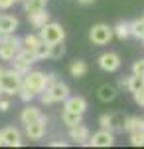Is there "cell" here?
<instances>
[{
  "mask_svg": "<svg viewBox=\"0 0 144 149\" xmlns=\"http://www.w3.org/2000/svg\"><path fill=\"white\" fill-rule=\"evenodd\" d=\"M14 2H16V0H0V10H8V8H12Z\"/></svg>",
  "mask_w": 144,
  "mask_h": 149,
  "instance_id": "e575fe53",
  "label": "cell"
},
{
  "mask_svg": "<svg viewBox=\"0 0 144 149\" xmlns=\"http://www.w3.org/2000/svg\"><path fill=\"white\" fill-rule=\"evenodd\" d=\"M0 84L4 88V93L14 95V93L20 92V88L24 86V74H20L18 70H8L4 72V76L0 78Z\"/></svg>",
  "mask_w": 144,
  "mask_h": 149,
  "instance_id": "7a4b0ae2",
  "label": "cell"
},
{
  "mask_svg": "<svg viewBox=\"0 0 144 149\" xmlns=\"http://www.w3.org/2000/svg\"><path fill=\"white\" fill-rule=\"evenodd\" d=\"M4 95V88H2V84H0V97Z\"/></svg>",
  "mask_w": 144,
  "mask_h": 149,
  "instance_id": "60d3db41",
  "label": "cell"
},
{
  "mask_svg": "<svg viewBox=\"0 0 144 149\" xmlns=\"http://www.w3.org/2000/svg\"><path fill=\"white\" fill-rule=\"evenodd\" d=\"M142 44H144V38H142Z\"/></svg>",
  "mask_w": 144,
  "mask_h": 149,
  "instance_id": "f6af8a7d",
  "label": "cell"
},
{
  "mask_svg": "<svg viewBox=\"0 0 144 149\" xmlns=\"http://www.w3.org/2000/svg\"><path fill=\"white\" fill-rule=\"evenodd\" d=\"M34 62H38V58L34 54L32 50H28V48H22L16 58L12 60V64H14V70H18L20 74H26V72H30V66H32Z\"/></svg>",
  "mask_w": 144,
  "mask_h": 149,
  "instance_id": "8992f818",
  "label": "cell"
},
{
  "mask_svg": "<svg viewBox=\"0 0 144 149\" xmlns=\"http://www.w3.org/2000/svg\"><path fill=\"white\" fill-rule=\"evenodd\" d=\"M112 143H115V133H112L111 129H103V127H101V131L93 133L85 145H93V147H111Z\"/></svg>",
  "mask_w": 144,
  "mask_h": 149,
  "instance_id": "52a82bcc",
  "label": "cell"
},
{
  "mask_svg": "<svg viewBox=\"0 0 144 149\" xmlns=\"http://www.w3.org/2000/svg\"><path fill=\"white\" fill-rule=\"evenodd\" d=\"M47 92L51 93L53 102H65L67 97H69V86L63 84V81H53V84L47 88Z\"/></svg>",
  "mask_w": 144,
  "mask_h": 149,
  "instance_id": "8fae6325",
  "label": "cell"
},
{
  "mask_svg": "<svg viewBox=\"0 0 144 149\" xmlns=\"http://www.w3.org/2000/svg\"><path fill=\"white\" fill-rule=\"evenodd\" d=\"M130 36L136 38V40H142L144 38V16L130 22Z\"/></svg>",
  "mask_w": 144,
  "mask_h": 149,
  "instance_id": "44dd1931",
  "label": "cell"
},
{
  "mask_svg": "<svg viewBox=\"0 0 144 149\" xmlns=\"http://www.w3.org/2000/svg\"><path fill=\"white\" fill-rule=\"evenodd\" d=\"M65 141H51V147H65Z\"/></svg>",
  "mask_w": 144,
  "mask_h": 149,
  "instance_id": "74e56055",
  "label": "cell"
},
{
  "mask_svg": "<svg viewBox=\"0 0 144 149\" xmlns=\"http://www.w3.org/2000/svg\"><path fill=\"white\" fill-rule=\"evenodd\" d=\"M24 86L30 88L34 93H42L47 90V74L40 72V70H30L24 74Z\"/></svg>",
  "mask_w": 144,
  "mask_h": 149,
  "instance_id": "3957f363",
  "label": "cell"
},
{
  "mask_svg": "<svg viewBox=\"0 0 144 149\" xmlns=\"http://www.w3.org/2000/svg\"><path fill=\"white\" fill-rule=\"evenodd\" d=\"M63 54H65V46H63V42H56V44H51V50H49V58H51V60H59Z\"/></svg>",
  "mask_w": 144,
  "mask_h": 149,
  "instance_id": "4316f807",
  "label": "cell"
},
{
  "mask_svg": "<svg viewBox=\"0 0 144 149\" xmlns=\"http://www.w3.org/2000/svg\"><path fill=\"white\" fill-rule=\"evenodd\" d=\"M18 95H20V100H22L24 103H30V102L34 100V97H36V93H34L32 90H30V88H26V86H22V88H20Z\"/></svg>",
  "mask_w": 144,
  "mask_h": 149,
  "instance_id": "f1b7e54d",
  "label": "cell"
},
{
  "mask_svg": "<svg viewBox=\"0 0 144 149\" xmlns=\"http://www.w3.org/2000/svg\"><path fill=\"white\" fill-rule=\"evenodd\" d=\"M115 38V28H111L109 24H95L89 30V40L95 46H107Z\"/></svg>",
  "mask_w": 144,
  "mask_h": 149,
  "instance_id": "6da1fadb",
  "label": "cell"
},
{
  "mask_svg": "<svg viewBox=\"0 0 144 149\" xmlns=\"http://www.w3.org/2000/svg\"><path fill=\"white\" fill-rule=\"evenodd\" d=\"M0 145H4V139H2V131H0Z\"/></svg>",
  "mask_w": 144,
  "mask_h": 149,
  "instance_id": "b9f144b4",
  "label": "cell"
},
{
  "mask_svg": "<svg viewBox=\"0 0 144 149\" xmlns=\"http://www.w3.org/2000/svg\"><path fill=\"white\" fill-rule=\"evenodd\" d=\"M124 131L126 133H134V131H140V117H126V125H124Z\"/></svg>",
  "mask_w": 144,
  "mask_h": 149,
  "instance_id": "d4e9b609",
  "label": "cell"
},
{
  "mask_svg": "<svg viewBox=\"0 0 144 149\" xmlns=\"http://www.w3.org/2000/svg\"><path fill=\"white\" fill-rule=\"evenodd\" d=\"M132 74H136V76H144V58L136 60V62L132 64Z\"/></svg>",
  "mask_w": 144,
  "mask_h": 149,
  "instance_id": "4dcf8cb0",
  "label": "cell"
},
{
  "mask_svg": "<svg viewBox=\"0 0 144 149\" xmlns=\"http://www.w3.org/2000/svg\"><path fill=\"white\" fill-rule=\"evenodd\" d=\"M99 125L103 127V129H111V113L99 115Z\"/></svg>",
  "mask_w": 144,
  "mask_h": 149,
  "instance_id": "1f68e13d",
  "label": "cell"
},
{
  "mask_svg": "<svg viewBox=\"0 0 144 149\" xmlns=\"http://www.w3.org/2000/svg\"><path fill=\"white\" fill-rule=\"evenodd\" d=\"M124 125H126V115L122 111L111 113V131L112 133H124Z\"/></svg>",
  "mask_w": 144,
  "mask_h": 149,
  "instance_id": "ac0fdd59",
  "label": "cell"
},
{
  "mask_svg": "<svg viewBox=\"0 0 144 149\" xmlns=\"http://www.w3.org/2000/svg\"><path fill=\"white\" fill-rule=\"evenodd\" d=\"M40 42H42V36L40 34H26L22 38V48H28V50L34 52V48L38 46Z\"/></svg>",
  "mask_w": 144,
  "mask_h": 149,
  "instance_id": "603a6c76",
  "label": "cell"
},
{
  "mask_svg": "<svg viewBox=\"0 0 144 149\" xmlns=\"http://www.w3.org/2000/svg\"><path fill=\"white\" fill-rule=\"evenodd\" d=\"M99 68L103 72H117V70L121 68V56L119 54H115V52H105V54H101L99 56Z\"/></svg>",
  "mask_w": 144,
  "mask_h": 149,
  "instance_id": "ba28073f",
  "label": "cell"
},
{
  "mask_svg": "<svg viewBox=\"0 0 144 149\" xmlns=\"http://www.w3.org/2000/svg\"><path fill=\"white\" fill-rule=\"evenodd\" d=\"M20 50H22V40L16 34H10L6 40L0 42V60L2 62H12Z\"/></svg>",
  "mask_w": 144,
  "mask_h": 149,
  "instance_id": "277c9868",
  "label": "cell"
},
{
  "mask_svg": "<svg viewBox=\"0 0 144 149\" xmlns=\"http://www.w3.org/2000/svg\"><path fill=\"white\" fill-rule=\"evenodd\" d=\"M40 36H42V40L47 42V44H56V42H63L65 40V30H63L61 24L47 22L45 26L40 28Z\"/></svg>",
  "mask_w": 144,
  "mask_h": 149,
  "instance_id": "5b68a950",
  "label": "cell"
},
{
  "mask_svg": "<svg viewBox=\"0 0 144 149\" xmlns=\"http://www.w3.org/2000/svg\"><path fill=\"white\" fill-rule=\"evenodd\" d=\"M49 50H51V44H47V42H40L38 46L34 48V54L38 60H45V58H49Z\"/></svg>",
  "mask_w": 144,
  "mask_h": 149,
  "instance_id": "cb8c5ba5",
  "label": "cell"
},
{
  "mask_svg": "<svg viewBox=\"0 0 144 149\" xmlns=\"http://www.w3.org/2000/svg\"><path fill=\"white\" fill-rule=\"evenodd\" d=\"M40 102L44 103V105H51V103H56V102H53V97H51V93L47 92V90H44V92L40 93Z\"/></svg>",
  "mask_w": 144,
  "mask_h": 149,
  "instance_id": "d6a6232c",
  "label": "cell"
},
{
  "mask_svg": "<svg viewBox=\"0 0 144 149\" xmlns=\"http://www.w3.org/2000/svg\"><path fill=\"white\" fill-rule=\"evenodd\" d=\"M89 137H91V135H89L87 125L77 123V125L69 127V139H71V141H77V143H87Z\"/></svg>",
  "mask_w": 144,
  "mask_h": 149,
  "instance_id": "9a60e30c",
  "label": "cell"
},
{
  "mask_svg": "<svg viewBox=\"0 0 144 149\" xmlns=\"http://www.w3.org/2000/svg\"><path fill=\"white\" fill-rule=\"evenodd\" d=\"M63 105V109H71V111H77V113H85L87 111V100L81 97V95H69Z\"/></svg>",
  "mask_w": 144,
  "mask_h": 149,
  "instance_id": "5bb4252c",
  "label": "cell"
},
{
  "mask_svg": "<svg viewBox=\"0 0 144 149\" xmlns=\"http://www.w3.org/2000/svg\"><path fill=\"white\" fill-rule=\"evenodd\" d=\"M45 123H47V119L42 117V119H38V121H32V123H26V135L30 139H42L45 135Z\"/></svg>",
  "mask_w": 144,
  "mask_h": 149,
  "instance_id": "9c48e42d",
  "label": "cell"
},
{
  "mask_svg": "<svg viewBox=\"0 0 144 149\" xmlns=\"http://www.w3.org/2000/svg\"><path fill=\"white\" fill-rule=\"evenodd\" d=\"M18 18L12 16V14H0V32L2 34H16L18 30Z\"/></svg>",
  "mask_w": 144,
  "mask_h": 149,
  "instance_id": "7c38bea8",
  "label": "cell"
},
{
  "mask_svg": "<svg viewBox=\"0 0 144 149\" xmlns=\"http://www.w3.org/2000/svg\"><path fill=\"white\" fill-rule=\"evenodd\" d=\"M140 131H144V117H140Z\"/></svg>",
  "mask_w": 144,
  "mask_h": 149,
  "instance_id": "ab89813d",
  "label": "cell"
},
{
  "mask_svg": "<svg viewBox=\"0 0 144 149\" xmlns=\"http://www.w3.org/2000/svg\"><path fill=\"white\" fill-rule=\"evenodd\" d=\"M2 139H4V145H8V147H20L22 145V133H20V129L18 127H6L4 131H2Z\"/></svg>",
  "mask_w": 144,
  "mask_h": 149,
  "instance_id": "30bf717a",
  "label": "cell"
},
{
  "mask_svg": "<svg viewBox=\"0 0 144 149\" xmlns=\"http://www.w3.org/2000/svg\"><path fill=\"white\" fill-rule=\"evenodd\" d=\"M16 2H26V0H16Z\"/></svg>",
  "mask_w": 144,
  "mask_h": 149,
  "instance_id": "ee69618b",
  "label": "cell"
},
{
  "mask_svg": "<svg viewBox=\"0 0 144 149\" xmlns=\"http://www.w3.org/2000/svg\"><path fill=\"white\" fill-rule=\"evenodd\" d=\"M81 6H89V4H95V0H77Z\"/></svg>",
  "mask_w": 144,
  "mask_h": 149,
  "instance_id": "f35d334b",
  "label": "cell"
},
{
  "mask_svg": "<svg viewBox=\"0 0 144 149\" xmlns=\"http://www.w3.org/2000/svg\"><path fill=\"white\" fill-rule=\"evenodd\" d=\"M115 36L119 38V40H126V38H130V22H117L115 26Z\"/></svg>",
  "mask_w": 144,
  "mask_h": 149,
  "instance_id": "7402d4cb",
  "label": "cell"
},
{
  "mask_svg": "<svg viewBox=\"0 0 144 149\" xmlns=\"http://www.w3.org/2000/svg\"><path fill=\"white\" fill-rule=\"evenodd\" d=\"M119 86H121L122 90H128V88H130V76H126V78H122V80L119 81Z\"/></svg>",
  "mask_w": 144,
  "mask_h": 149,
  "instance_id": "d590c367",
  "label": "cell"
},
{
  "mask_svg": "<svg viewBox=\"0 0 144 149\" xmlns=\"http://www.w3.org/2000/svg\"><path fill=\"white\" fill-rule=\"evenodd\" d=\"M117 95H119V90L111 86V84H105V86H101L99 90H97V97H99L103 103H111L117 100Z\"/></svg>",
  "mask_w": 144,
  "mask_h": 149,
  "instance_id": "2e32d148",
  "label": "cell"
},
{
  "mask_svg": "<svg viewBox=\"0 0 144 149\" xmlns=\"http://www.w3.org/2000/svg\"><path fill=\"white\" fill-rule=\"evenodd\" d=\"M61 121H63V125L73 127V125H77V123H83V113L71 111V109H63V113H61Z\"/></svg>",
  "mask_w": 144,
  "mask_h": 149,
  "instance_id": "d6986e66",
  "label": "cell"
},
{
  "mask_svg": "<svg viewBox=\"0 0 144 149\" xmlns=\"http://www.w3.org/2000/svg\"><path fill=\"white\" fill-rule=\"evenodd\" d=\"M45 4H47V0H26L24 2V8H26V12H34V10L44 8Z\"/></svg>",
  "mask_w": 144,
  "mask_h": 149,
  "instance_id": "83f0119b",
  "label": "cell"
},
{
  "mask_svg": "<svg viewBox=\"0 0 144 149\" xmlns=\"http://www.w3.org/2000/svg\"><path fill=\"white\" fill-rule=\"evenodd\" d=\"M44 115H42V109L40 107H36V105H26L22 109V113H20V119H22V123H32V121H38V119H42Z\"/></svg>",
  "mask_w": 144,
  "mask_h": 149,
  "instance_id": "e0dca14e",
  "label": "cell"
},
{
  "mask_svg": "<svg viewBox=\"0 0 144 149\" xmlns=\"http://www.w3.org/2000/svg\"><path fill=\"white\" fill-rule=\"evenodd\" d=\"M130 143L134 147H144V131H134L130 133Z\"/></svg>",
  "mask_w": 144,
  "mask_h": 149,
  "instance_id": "f546056e",
  "label": "cell"
},
{
  "mask_svg": "<svg viewBox=\"0 0 144 149\" xmlns=\"http://www.w3.org/2000/svg\"><path fill=\"white\" fill-rule=\"evenodd\" d=\"M132 95H134V103L140 105V107H144V88H142V90H138L136 93H132Z\"/></svg>",
  "mask_w": 144,
  "mask_h": 149,
  "instance_id": "836d02e7",
  "label": "cell"
},
{
  "mask_svg": "<svg viewBox=\"0 0 144 149\" xmlns=\"http://www.w3.org/2000/svg\"><path fill=\"white\" fill-rule=\"evenodd\" d=\"M69 74H71L73 78H83V76L87 74V64H85L83 60H73L71 66H69Z\"/></svg>",
  "mask_w": 144,
  "mask_h": 149,
  "instance_id": "ffe728a7",
  "label": "cell"
},
{
  "mask_svg": "<svg viewBox=\"0 0 144 149\" xmlns=\"http://www.w3.org/2000/svg\"><path fill=\"white\" fill-rule=\"evenodd\" d=\"M2 76H4V68L0 66V78H2Z\"/></svg>",
  "mask_w": 144,
  "mask_h": 149,
  "instance_id": "7bdbcfd3",
  "label": "cell"
},
{
  "mask_svg": "<svg viewBox=\"0 0 144 149\" xmlns=\"http://www.w3.org/2000/svg\"><path fill=\"white\" fill-rule=\"evenodd\" d=\"M10 109V102L8 100H0V111H8Z\"/></svg>",
  "mask_w": 144,
  "mask_h": 149,
  "instance_id": "8d00e7d4",
  "label": "cell"
},
{
  "mask_svg": "<svg viewBox=\"0 0 144 149\" xmlns=\"http://www.w3.org/2000/svg\"><path fill=\"white\" fill-rule=\"evenodd\" d=\"M28 20H30V24H32L34 28H42V26H45V24L49 22V12L44 8H40V10H34V12H28Z\"/></svg>",
  "mask_w": 144,
  "mask_h": 149,
  "instance_id": "4fadbf2b",
  "label": "cell"
},
{
  "mask_svg": "<svg viewBox=\"0 0 144 149\" xmlns=\"http://www.w3.org/2000/svg\"><path fill=\"white\" fill-rule=\"evenodd\" d=\"M142 88H144V76H136V74H132V76H130V88H128V92L136 93L138 90H142Z\"/></svg>",
  "mask_w": 144,
  "mask_h": 149,
  "instance_id": "484cf974",
  "label": "cell"
}]
</instances>
